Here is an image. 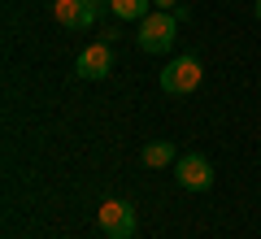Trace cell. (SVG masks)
Instances as JSON below:
<instances>
[{"label": "cell", "mask_w": 261, "mask_h": 239, "mask_svg": "<svg viewBox=\"0 0 261 239\" xmlns=\"http://www.w3.org/2000/svg\"><path fill=\"white\" fill-rule=\"evenodd\" d=\"M174 31H178V18L170 9H152L144 22H135V44L144 48V52H166L170 44H174Z\"/></svg>", "instance_id": "obj_1"}, {"label": "cell", "mask_w": 261, "mask_h": 239, "mask_svg": "<svg viewBox=\"0 0 261 239\" xmlns=\"http://www.w3.org/2000/svg\"><path fill=\"white\" fill-rule=\"evenodd\" d=\"M105 9H109V0H57L53 18L61 22L65 31H92Z\"/></svg>", "instance_id": "obj_2"}, {"label": "cell", "mask_w": 261, "mask_h": 239, "mask_svg": "<svg viewBox=\"0 0 261 239\" xmlns=\"http://www.w3.org/2000/svg\"><path fill=\"white\" fill-rule=\"evenodd\" d=\"M200 78H205V70H200L196 57H174V61L161 70V92L166 96H192L196 87H200Z\"/></svg>", "instance_id": "obj_3"}, {"label": "cell", "mask_w": 261, "mask_h": 239, "mask_svg": "<svg viewBox=\"0 0 261 239\" xmlns=\"http://www.w3.org/2000/svg\"><path fill=\"white\" fill-rule=\"evenodd\" d=\"M96 226H100L105 239H130L135 235V209H130L126 200H105L100 209H96Z\"/></svg>", "instance_id": "obj_4"}, {"label": "cell", "mask_w": 261, "mask_h": 239, "mask_svg": "<svg viewBox=\"0 0 261 239\" xmlns=\"http://www.w3.org/2000/svg\"><path fill=\"white\" fill-rule=\"evenodd\" d=\"M174 178L183 192H209L214 187V166H209L200 152H183L174 161Z\"/></svg>", "instance_id": "obj_5"}, {"label": "cell", "mask_w": 261, "mask_h": 239, "mask_svg": "<svg viewBox=\"0 0 261 239\" xmlns=\"http://www.w3.org/2000/svg\"><path fill=\"white\" fill-rule=\"evenodd\" d=\"M74 74L83 78V83H100V78H109L113 74V48L105 44H92V48H83L79 52V61H74Z\"/></svg>", "instance_id": "obj_6"}, {"label": "cell", "mask_w": 261, "mask_h": 239, "mask_svg": "<svg viewBox=\"0 0 261 239\" xmlns=\"http://www.w3.org/2000/svg\"><path fill=\"white\" fill-rule=\"evenodd\" d=\"M140 161H144L148 170H166V166H174V161H178V152H174L170 139H152V144H144Z\"/></svg>", "instance_id": "obj_7"}, {"label": "cell", "mask_w": 261, "mask_h": 239, "mask_svg": "<svg viewBox=\"0 0 261 239\" xmlns=\"http://www.w3.org/2000/svg\"><path fill=\"white\" fill-rule=\"evenodd\" d=\"M109 13L122 22H144L152 13V0H109Z\"/></svg>", "instance_id": "obj_8"}, {"label": "cell", "mask_w": 261, "mask_h": 239, "mask_svg": "<svg viewBox=\"0 0 261 239\" xmlns=\"http://www.w3.org/2000/svg\"><path fill=\"white\" fill-rule=\"evenodd\" d=\"M152 5H157V9H174L178 0H152Z\"/></svg>", "instance_id": "obj_9"}, {"label": "cell", "mask_w": 261, "mask_h": 239, "mask_svg": "<svg viewBox=\"0 0 261 239\" xmlns=\"http://www.w3.org/2000/svg\"><path fill=\"white\" fill-rule=\"evenodd\" d=\"M252 13H257V22H261V0H257V5H252Z\"/></svg>", "instance_id": "obj_10"}]
</instances>
